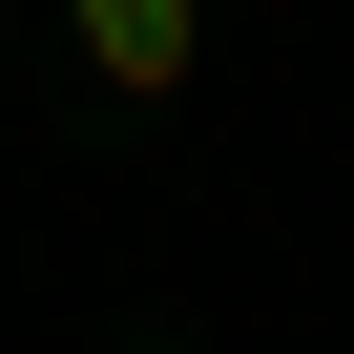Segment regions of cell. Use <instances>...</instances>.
Instances as JSON below:
<instances>
[{"mask_svg": "<svg viewBox=\"0 0 354 354\" xmlns=\"http://www.w3.org/2000/svg\"><path fill=\"white\" fill-rule=\"evenodd\" d=\"M63 63L104 84V104H167L209 63V0H63Z\"/></svg>", "mask_w": 354, "mask_h": 354, "instance_id": "6da1fadb", "label": "cell"}]
</instances>
